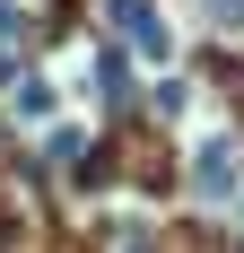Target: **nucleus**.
<instances>
[{
    "mask_svg": "<svg viewBox=\"0 0 244 253\" xmlns=\"http://www.w3.org/2000/svg\"><path fill=\"white\" fill-rule=\"evenodd\" d=\"M192 192H201V201H236V192H244V140H236V131H201Z\"/></svg>",
    "mask_w": 244,
    "mask_h": 253,
    "instance_id": "obj_1",
    "label": "nucleus"
},
{
    "mask_svg": "<svg viewBox=\"0 0 244 253\" xmlns=\"http://www.w3.org/2000/svg\"><path fill=\"white\" fill-rule=\"evenodd\" d=\"M105 26H114L140 61H174V26H166L157 0H105Z\"/></svg>",
    "mask_w": 244,
    "mask_h": 253,
    "instance_id": "obj_2",
    "label": "nucleus"
},
{
    "mask_svg": "<svg viewBox=\"0 0 244 253\" xmlns=\"http://www.w3.org/2000/svg\"><path fill=\"white\" fill-rule=\"evenodd\" d=\"M35 35V9L26 0H0V87H18V44Z\"/></svg>",
    "mask_w": 244,
    "mask_h": 253,
    "instance_id": "obj_3",
    "label": "nucleus"
},
{
    "mask_svg": "<svg viewBox=\"0 0 244 253\" xmlns=\"http://www.w3.org/2000/svg\"><path fill=\"white\" fill-rule=\"evenodd\" d=\"M52 105H61V87H52V79H18V87H9V114H18V123H61Z\"/></svg>",
    "mask_w": 244,
    "mask_h": 253,
    "instance_id": "obj_4",
    "label": "nucleus"
},
{
    "mask_svg": "<svg viewBox=\"0 0 244 253\" xmlns=\"http://www.w3.org/2000/svg\"><path fill=\"white\" fill-rule=\"evenodd\" d=\"M87 79L105 87V105H122V96H131V61H122V52H96V70H87Z\"/></svg>",
    "mask_w": 244,
    "mask_h": 253,
    "instance_id": "obj_5",
    "label": "nucleus"
},
{
    "mask_svg": "<svg viewBox=\"0 0 244 253\" xmlns=\"http://www.w3.org/2000/svg\"><path fill=\"white\" fill-rule=\"evenodd\" d=\"M44 157H79V123H44Z\"/></svg>",
    "mask_w": 244,
    "mask_h": 253,
    "instance_id": "obj_6",
    "label": "nucleus"
},
{
    "mask_svg": "<svg viewBox=\"0 0 244 253\" xmlns=\"http://www.w3.org/2000/svg\"><path fill=\"white\" fill-rule=\"evenodd\" d=\"M209 18H218L227 35H244V0H209Z\"/></svg>",
    "mask_w": 244,
    "mask_h": 253,
    "instance_id": "obj_7",
    "label": "nucleus"
},
{
    "mask_svg": "<svg viewBox=\"0 0 244 253\" xmlns=\"http://www.w3.org/2000/svg\"><path fill=\"white\" fill-rule=\"evenodd\" d=\"M236 210H244V192H236Z\"/></svg>",
    "mask_w": 244,
    "mask_h": 253,
    "instance_id": "obj_8",
    "label": "nucleus"
}]
</instances>
